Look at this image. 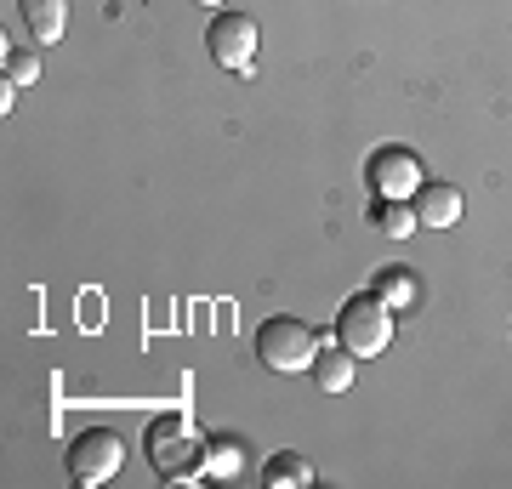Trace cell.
<instances>
[{
    "label": "cell",
    "mask_w": 512,
    "mask_h": 489,
    "mask_svg": "<svg viewBox=\"0 0 512 489\" xmlns=\"http://www.w3.org/2000/svg\"><path fill=\"white\" fill-rule=\"evenodd\" d=\"M120 461H126V438L114 427H92V433H80L69 444V478L80 489H103L120 472Z\"/></svg>",
    "instance_id": "4"
},
{
    "label": "cell",
    "mask_w": 512,
    "mask_h": 489,
    "mask_svg": "<svg viewBox=\"0 0 512 489\" xmlns=\"http://www.w3.org/2000/svg\"><path fill=\"white\" fill-rule=\"evenodd\" d=\"M23 23L40 46H57L69 29V0H23Z\"/></svg>",
    "instance_id": "8"
},
{
    "label": "cell",
    "mask_w": 512,
    "mask_h": 489,
    "mask_svg": "<svg viewBox=\"0 0 512 489\" xmlns=\"http://www.w3.org/2000/svg\"><path fill=\"white\" fill-rule=\"evenodd\" d=\"M205 46L228 74H251L256 69V23L245 12H217V23L205 29Z\"/></svg>",
    "instance_id": "6"
},
{
    "label": "cell",
    "mask_w": 512,
    "mask_h": 489,
    "mask_svg": "<svg viewBox=\"0 0 512 489\" xmlns=\"http://www.w3.org/2000/svg\"><path fill=\"white\" fill-rule=\"evenodd\" d=\"M256 359L268 364V370H279V376H302L319 359V336L302 319H291V313H274L256 330Z\"/></svg>",
    "instance_id": "3"
},
{
    "label": "cell",
    "mask_w": 512,
    "mask_h": 489,
    "mask_svg": "<svg viewBox=\"0 0 512 489\" xmlns=\"http://www.w3.org/2000/svg\"><path fill=\"white\" fill-rule=\"evenodd\" d=\"M365 177H370V194L376 200H416L427 171H421V160L410 148H376L365 165Z\"/></svg>",
    "instance_id": "5"
},
{
    "label": "cell",
    "mask_w": 512,
    "mask_h": 489,
    "mask_svg": "<svg viewBox=\"0 0 512 489\" xmlns=\"http://www.w3.org/2000/svg\"><path fill=\"white\" fill-rule=\"evenodd\" d=\"M194 6H222V0H194Z\"/></svg>",
    "instance_id": "15"
},
{
    "label": "cell",
    "mask_w": 512,
    "mask_h": 489,
    "mask_svg": "<svg viewBox=\"0 0 512 489\" xmlns=\"http://www.w3.org/2000/svg\"><path fill=\"white\" fill-rule=\"evenodd\" d=\"M6 80L12 86H35L40 80V57L29 46H6Z\"/></svg>",
    "instance_id": "14"
},
{
    "label": "cell",
    "mask_w": 512,
    "mask_h": 489,
    "mask_svg": "<svg viewBox=\"0 0 512 489\" xmlns=\"http://www.w3.org/2000/svg\"><path fill=\"white\" fill-rule=\"evenodd\" d=\"M148 461L160 467L165 484H200L205 478V433L194 427V416L171 410V416L148 421Z\"/></svg>",
    "instance_id": "1"
},
{
    "label": "cell",
    "mask_w": 512,
    "mask_h": 489,
    "mask_svg": "<svg viewBox=\"0 0 512 489\" xmlns=\"http://www.w3.org/2000/svg\"><path fill=\"white\" fill-rule=\"evenodd\" d=\"M370 290H376L393 313H404V308H416L421 302V285H416V273L410 268H376V285Z\"/></svg>",
    "instance_id": "10"
},
{
    "label": "cell",
    "mask_w": 512,
    "mask_h": 489,
    "mask_svg": "<svg viewBox=\"0 0 512 489\" xmlns=\"http://www.w3.org/2000/svg\"><path fill=\"white\" fill-rule=\"evenodd\" d=\"M353 370H359V359H353L342 342L325 347V353L313 359V381H319V393H348V387H353Z\"/></svg>",
    "instance_id": "9"
},
{
    "label": "cell",
    "mask_w": 512,
    "mask_h": 489,
    "mask_svg": "<svg viewBox=\"0 0 512 489\" xmlns=\"http://www.w3.org/2000/svg\"><path fill=\"white\" fill-rule=\"evenodd\" d=\"M376 228H382L387 239H410L421 228L416 200H382V205H376Z\"/></svg>",
    "instance_id": "13"
},
{
    "label": "cell",
    "mask_w": 512,
    "mask_h": 489,
    "mask_svg": "<svg viewBox=\"0 0 512 489\" xmlns=\"http://www.w3.org/2000/svg\"><path fill=\"white\" fill-rule=\"evenodd\" d=\"M262 484H268V489H308L313 484L308 455H296V450L274 455V461H268V472H262Z\"/></svg>",
    "instance_id": "12"
},
{
    "label": "cell",
    "mask_w": 512,
    "mask_h": 489,
    "mask_svg": "<svg viewBox=\"0 0 512 489\" xmlns=\"http://www.w3.org/2000/svg\"><path fill=\"white\" fill-rule=\"evenodd\" d=\"M245 472V444L239 438H205V478H239Z\"/></svg>",
    "instance_id": "11"
},
{
    "label": "cell",
    "mask_w": 512,
    "mask_h": 489,
    "mask_svg": "<svg viewBox=\"0 0 512 489\" xmlns=\"http://www.w3.org/2000/svg\"><path fill=\"white\" fill-rule=\"evenodd\" d=\"M336 342L348 347L353 359H376V353H387V342H393V308H387L376 290L348 296L342 313H336Z\"/></svg>",
    "instance_id": "2"
},
{
    "label": "cell",
    "mask_w": 512,
    "mask_h": 489,
    "mask_svg": "<svg viewBox=\"0 0 512 489\" xmlns=\"http://www.w3.org/2000/svg\"><path fill=\"white\" fill-rule=\"evenodd\" d=\"M416 217H421V228H456L467 217V200H461L456 182H421Z\"/></svg>",
    "instance_id": "7"
}]
</instances>
